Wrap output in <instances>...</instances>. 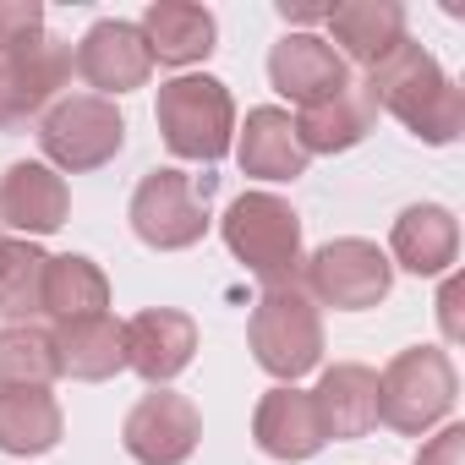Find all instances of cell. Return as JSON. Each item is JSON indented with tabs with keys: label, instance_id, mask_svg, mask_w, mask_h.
<instances>
[{
	"label": "cell",
	"instance_id": "obj_22",
	"mask_svg": "<svg viewBox=\"0 0 465 465\" xmlns=\"http://www.w3.org/2000/svg\"><path fill=\"white\" fill-rule=\"evenodd\" d=\"M55 361L66 378L77 383H104L115 372H126V340H121V323L110 312L99 318H77V323H55Z\"/></svg>",
	"mask_w": 465,
	"mask_h": 465
},
{
	"label": "cell",
	"instance_id": "obj_19",
	"mask_svg": "<svg viewBox=\"0 0 465 465\" xmlns=\"http://www.w3.org/2000/svg\"><path fill=\"white\" fill-rule=\"evenodd\" d=\"M372 121H378L372 94H367L361 83H345L340 94H329V99L307 104L291 126H296V143H302V148H307V159H312V153H345V148L367 143Z\"/></svg>",
	"mask_w": 465,
	"mask_h": 465
},
{
	"label": "cell",
	"instance_id": "obj_15",
	"mask_svg": "<svg viewBox=\"0 0 465 465\" xmlns=\"http://www.w3.org/2000/svg\"><path fill=\"white\" fill-rule=\"evenodd\" d=\"M389 252H394L389 263H400L416 280L449 274L460 258V219L443 203H411L389 230Z\"/></svg>",
	"mask_w": 465,
	"mask_h": 465
},
{
	"label": "cell",
	"instance_id": "obj_16",
	"mask_svg": "<svg viewBox=\"0 0 465 465\" xmlns=\"http://www.w3.org/2000/svg\"><path fill=\"white\" fill-rule=\"evenodd\" d=\"M329 34H334V55L345 66H378L400 39H405V6L400 0H340L329 6Z\"/></svg>",
	"mask_w": 465,
	"mask_h": 465
},
{
	"label": "cell",
	"instance_id": "obj_12",
	"mask_svg": "<svg viewBox=\"0 0 465 465\" xmlns=\"http://www.w3.org/2000/svg\"><path fill=\"white\" fill-rule=\"evenodd\" d=\"M126 340V367L137 378H148L153 389H164L170 378H181L197 356V323L181 307H148L132 323H121Z\"/></svg>",
	"mask_w": 465,
	"mask_h": 465
},
{
	"label": "cell",
	"instance_id": "obj_3",
	"mask_svg": "<svg viewBox=\"0 0 465 465\" xmlns=\"http://www.w3.org/2000/svg\"><path fill=\"white\" fill-rule=\"evenodd\" d=\"M159 137L175 159H197V164H219L236 143V99L230 88L208 72L197 77H170L159 83V104H153Z\"/></svg>",
	"mask_w": 465,
	"mask_h": 465
},
{
	"label": "cell",
	"instance_id": "obj_1",
	"mask_svg": "<svg viewBox=\"0 0 465 465\" xmlns=\"http://www.w3.org/2000/svg\"><path fill=\"white\" fill-rule=\"evenodd\" d=\"M372 94V104H383L411 137L443 148L465 132V94L454 88V77L432 61V50H421L411 34L367 72L361 83Z\"/></svg>",
	"mask_w": 465,
	"mask_h": 465
},
{
	"label": "cell",
	"instance_id": "obj_2",
	"mask_svg": "<svg viewBox=\"0 0 465 465\" xmlns=\"http://www.w3.org/2000/svg\"><path fill=\"white\" fill-rule=\"evenodd\" d=\"M224 247L247 263L263 291H285L302 280V213L274 192H242L219 219Z\"/></svg>",
	"mask_w": 465,
	"mask_h": 465
},
{
	"label": "cell",
	"instance_id": "obj_11",
	"mask_svg": "<svg viewBox=\"0 0 465 465\" xmlns=\"http://www.w3.org/2000/svg\"><path fill=\"white\" fill-rule=\"evenodd\" d=\"M72 66H77V77H83L88 88H99V99H110V94H132V88H143L148 72H153V55H148L137 23L104 17V23H94V28L83 34Z\"/></svg>",
	"mask_w": 465,
	"mask_h": 465
},
{
	"label": "cell",
	"instance_id": "obj_20",
	"mask_svg": "<svg viewBox=\"0 0 465 465\" xmlns=\"http://www.w3.org/2000/svg\"><path fill=\"white\" fill-rule=\"evenodd\" d=\"M323 438H367L378 427V372L361 361H334L312 389Z\"/></svg>",
	"mask_w": 465,
	"mask_h": 465
},
{
	"label": "cell",
	"instance_id": "obj_10",
	"mask_svg": "<svg viewBox=\"0 0 465 465\" xmlns=\"http://www.w3.org/2000/svg\"><path fill=\"white\" fill-rule=\"evenodd\" d=\"M197 438H203V416L175 389L143 394L126 411V427H121V443H126V454L137 465H186L192 449H197Z\"/></svg>",
	"mask_w": 465,
	"mask_h": 465
},
{
	"label": "cell",
	"instance_id": "obj_14",
	"mask_svg": "<svg viewBox=\"0 0 465 465\" xmlns=\"http://www.w3.org/2000/svg\"><path fill=\"white\" fill-rule=\"evenodd\" d=\"M269 83H274V94H285L291 104H318V99H329V94H340L345 83H351V66L334 55V45L329 39H318V34H285L274 50H269Z\"/></svg>",
	"mask_w": 465,
	"mask_h": 465
},
{
	"label": "cell",
	"instance_id": "obj_13",
	"mask_svg": "<svg viewBox=\"0 0 465 465\" xmlns=\"http://www.w3.org/2000/svg\"><path fill=\"white\" fill-rule=\"evenodd\" d=\"M72 213V192L61 181V170L39 164V159H17L6 175H0V224L23 230V236H50L61 230Z\"/></svg>",
	"mask_w": 465,
	"mask_h": 465
},
{
	"label": "cell",
	"instance_id": "obj_21",
	"mask_svg": "<svg viewBox=\"0 0 465 465\" xmlns=\"http://www.w3.org/2000/svg\"><path fill=\"white\" fill-rule=\"evenodd\" d=\"M236 159H242V175H252V181H296V175H307V148L296 143V126H291V115L280 104L247 110Z\"/></svg>",
	"mask_w": 465,
	"mask_h": 465
},
{
	"label": "cell",
	"instance_id": "obj_9",
	"mask_svg": "<svg viewBox=\"0 0 465 465\" xmlns=\"http://www.w3.org/2000/svg\"><path fill=\"white\" fill-rule=\"evenodd\" d=\"M72 45L50 34L23 55H0V132H23L28 121H39L72 83Z\"/></svg>",
	"mask_w": 465,
	"mask_h": 465
},
{
	"label": "cell",
	"instance_id": "obj_31",
	"mask_svg": "<svg viewBox=\"0 0 465 465\" xmlns=\"http://www.w3.org/2000/svg\"><path fill=\"white\" fill-rule=\"evenodd\" d=\"M6 252H12V236H0V263H6Z\"/></svg>",
	"mask_w": 465,
	"mask_h": 465
},
{
	"label": "cell",
	"instance_id": "obj_27",
	"mask_svg": "<svg viewBox=\"0 0 465 465\" xmlns=\"http://www.w3.org/2000/svg\"><path fill=\"white\" fill-rule=\"evenodd\" d=\"M45 39V6L39 0H0V55H23Z\"/></svg>",
	"mask_w": 465,
	"mask_h": 465
},
{
	"label": "cell",
	"instance_id": "obj_4",
	"mask_svg": "<svg viewBox=\"0 0 465 465\" xmlns=\"http://www.w3.org/2000/svg\"><path fill=\"white\" fill-rule=\"evenodd\" d=\"M454 394H460V378H454L449 351L411 345L378 372V421H389L394 432L416 438V432L438 427L454 411Z\"/></svg>",
	"mask_w": 465,
	"mask_h": 465
},
{
	"label": "cell",
	"instance_id": "obj_7",
	"mask_svg": "<svg viewBox=\"0 0 465 465\" xmlns=\"http://www.w3.org/2000/svg\"><path fill=\"white\" fill-rule=\"evenodd\" d=\"M121 143H126V121L99 94H66L39 115V148H45L50 170H66V175L110 164L121 153Z\"/></svg>",
	"mask_w": 465,
	"mask_h": 465
},
{
	"label": "cell",
	"instance_id": "obj_24",
	"mask_svg": "<svg viewBox=\"0 0 465 465\" xmlns=\"http://www.w3.org/2000/svg\"><path fill=\"white\" fill-rule=\"evenodd\" d=\"M61 443V405L50 389H0V454H50Z\"/></svg>",
	"mask_w": 465,
	"mask_h": 465
},
{
	"label": "cell",
	"instance_id": "obj_26",
	"mask_svg": "<svg viewBox=\"0 0 465 465\" xmlns=\"http://www.w3.org/2000/svg\"><path fill=\"white\" fill-rule=\"evenodd\" d=\"M45 263H50V252H39L34 242H12L6 263H0V318H6V329L12 323H34V312H45L39 307Z\"/></svg>",
	"mask_w": 465,
	"mask_h": 465
},
{
	"label": "cell",
	"instance_id": "obj_30",
	"mask_svg": "<svg viewBox=\"0 0 465 465\" xmlns=\"http://www.w3.org/2000/svg\"><path fill=\"white\" fill-rule=\"evenodd\" d=\"M280 17L285 23H318V17H329V6H291V0H280Z\"/></svg>",
	"mask_w": 465,
	"mask_h": 465
},
{
	"label": "cell",
	"instance_id": "obj_5",
	"mask_svg": "<svg viewBox=\"0 0 465 465\" xmlns=\"http://www.w3.org/2000/svg\"><path fill=\"white\" fill-rule=\"evenodd\" d=\"M247 345L269 378L296 383L302 372H312L323 361V318L302 285L263 291V302L252 307V323H247Z\"/></svg>",
	"mask_w": 465,
	"mask_h": 465
},
{
	"label": "cell",
	"instance_id": "obj_29",
	"mask_svg": "<svg viewBox=\"0 0 465 465\" xmlns=\"http://www.w3.org/2000/svg\"><path fill=\"white\" fill-rule=\"evenodd\" d=\"M460 296H465V285H460V274H449V280H443V296H438V318H443V340H449V345H460V340H465Z\"/></svg>",
	"mask_w": 465,
	"mask_h": 465
},
{
	"label": "cell",
	"instance_id": "obj_6",
	"mask_svg": "<svg viewBox=\"0 0 465 465\" xmlns=\"http://www.w3.org/2000/svg\"><path fill=\"white\" fill-rule=\"evenodd\" d=\"M208 175L186 170H148L132 192V230L153 252H186L208 236Z\"/></svg>",
	"mask_w": 465,
	"mask_h": 465
},
{
	"label": "cell",
	"instance_id": "obj_18",
	"mask_svg": "<svg viewBox=\"0 0 465 465\" xmlns=\"http://www.w3.org/2000/svg\"><path fill=\"white\" fill-rule=\"evenodd\" d=\"M137 34L159 66H197L213 55L219 23L208 6H192V0H153L137 23Z\"/></svg>",
	"mask_w": 465,
	"mask_h": 465
},
{
	"label": "cell",
	"instance_id": "obj_28",
	"mask_svg": "<svg viewBox=\"0 0 465 465\" xmlns=\"http://www.w3.org/2000/svg\"><path fill=\"white\" fill-rule=\"evenodd\" d=\"M416 465H465V427L449 421L438 438H427L421 454H416Z\"/></svg>",
	"mask_w": 465,
	"mask_h": 465
},
{
	"label": "cell",
	"instance_id": "obj_23",
	"mask_svg": "<svg viewBox=\"0 0 465 465\" xmlns=\"http://www.w3.org/2000/svg\"><path fill=\"white\" fill-rule=\"evenodd\" d=\"M39 307L55 318V323H77V318H99L110 312V280L94 258L83 252H66V258H50L45 263V291H39Z\"/></svg>",
	"mask_w": 465,
	"mask_h": 465
},
{
	"label": "cell",
	"instance_id": "obj_17",
	"mask_svg": "<svg viewBox=\"0 0 465 465\" xmlns=\"http://www.w3.org/2000/svg\"><path fill=\"white\" fill-rule=\"evenodd\" d=\"M252 438H258V449H263L269 460H312V454L329 443L312 394H302V389H291V383H280V389H269V394L258 400V411H252Z\"/></svg>",
	"mask_w": 465,
	"mask_h": 465
},
{
	"label": "cell",
	"instance_id": "obj_8",
	"mask_svg": "<svg viewBox=\"0 0 465 465\" xmlns=\"http://www.w3.org/2000/svg\"><path fill=\"white\" fill-rule=\"evenodd\" d=\"M302 280H307V302L312 307H334V312H367L389 296L394 285V263L378 242L361 236H340L323 242L312 258H302Z\"/></svg>",
	"mask_w": 465,
	"mask_h": 465
},
{
	"label": "cell",
	"instance_id": "obj_25",
	"mask_svg": "<svg viewBox=\"0 0 465 465\" xmlns=\"http://www.w3.org/2000/svg\"><path fill=\"white\" fill-rule=\"evenodd\" d=\"M61 378L55 340L34 323L0 329V389H50Z\"/></svg>",
	"mask_w": 465,
	"mask_h": 465
}]
</instances>
